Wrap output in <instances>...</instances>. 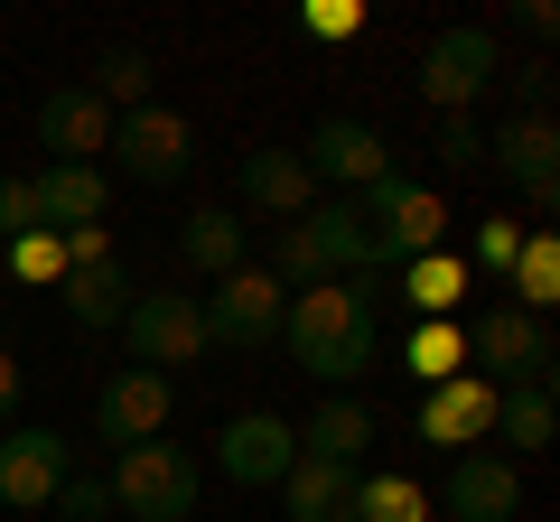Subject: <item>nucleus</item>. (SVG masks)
Here are the masks:
<instances>
[{"label":"nucleus","mask_w":560,"mask_h":522,"mask_svg":"<svg viewBox=\"0 0 560 522\" xmlns=\"http://www.w3.org/2000/svg\"><path fill=\"white\" fill-rule=\"evenodd\" d=\"M280 345L308 382L346 392V382L374 364V289L355 281H318V289H290V318H280Z\"/></svg>","instance_id":"f257e3e1"},{"label":"nucleus","mask_w":560,"mask_h":522,"mask_svg":"<svg viewBox=\"0 0 560 522\" xmlns=\"http://www.w3.org/2000/svg\"><path fill=\"white\" fill-rule=\"evenodd\" d=\"M113 513H131V522H197V503H206V466L187 458V448H121L113 458Z\"/></svg>","instance_id":"f03ea898"},{"label":"nucleus","mask_w":560,"mask_h":522,"mask_svg":"<svg viewBox=\"0 0 560 522\" xmlns=\"http://www.w3.org/2000/svg\"><path fill=\"white\" fill-rule=\"evenodd\" d=\"M206 345H234V355H261V345H280V318H290V289L261 271V261H243V271H224L215 289H206Z\"/></svg>","instance_id":"7ed1b4c3"},{"label":"nucleus","mask_w":560,"mask_h":522,"mask_svg":"<svg viewBox=\"0 0 560 522\" xmlns=\"http://www.w3.org/2000/svg\"><path fill=\"white\" fill-rule=\"evenodd\" d=\"M103 159H113L131 187H178V178H187V159H197V121L168 112V103H140V112H121V121H113Z\"/></svg>","instance_id":"20e7f679"},{"label":"nucleus","mask_w":560,"mask_h":522,"mask_svg":"<svg viewBox=\"0 0 560 522\" xmlns=\"http://www.w3.org/2000/svg\"><path fill=\"white\" fill-rule=\"evenodd\" d=\"M551 327L523 318V308H486L477 327H467V373H486L495 392H514V382H560L551 373Z\"/></svg>","instance_id":"39448f33"},{"label":"nucleus","mask_w":560,"mask_h":522,"mask_svg":"<svg viewBox=\"0 0 560 522\" xmlns=\"http://www.w3.org/2000/svg\"><path fill=\"white\" fill-rule=\"evenodd\" d=\"M504 75V47H495V28H440V38L420 47V103L430 112H467V103L486 94V84Z\"/></svg>","instance_id":"423d86ee"},{"label":"nucleus","mask_w":560,"mask_h":522,"mask_svg":"<svg viewBox=\"0 0 560 522\" xmlns=\"http://www.w3.org/2000/svg\"><path fill=\"white\" fill-rule=\"evenodd\" d=\"M121 336H131L140 373H178V364L206 355V308L178 299V289H140V299L121 308Z\"/></svg>","instance_id":"0eeeda50"},{"label":"nucleus","mask_w":560,"mask_h":522,"mask_svg":"<svg viewBox=\"0 0 560 522\" xmlns=\"http://www.w3.org/2000/svg\"><path fill=\"white\" fill-rule=\"evenodd\" d=\"M355 205H364V224H374V242H383L393 261H420V252H440V242H448V205L430 197V187H411L401 168H393L383 187H364Z\"/></svg>","instance_id":"6e6552de"},{"label":"nucleus","mask_w":560,"mask_h":522,"mask_svg":"<svg viewBox=\"0 0 560 522\" xmlns=\"http://www.w3.org/2000/svg\"><path fill=\"white\" fill-rule=\"evenodd\" d=\"M168 411H178V382H168V373H113L94 392V439L113 448V458H121V448H150L168 429Z\"/></svg>","instance_id":"1a4fd4ad"},{"label":"nucleus","mask_w":560,"mask_h":522,"mask_svg":"<svg viewBox=\"0 0 560 522\" xmlns=\"http://www.w3.org/2000/svg\"><path fill=\"white\" fill-rule=\"evenodd\" d=\"M66 476H75V448H66L57 429H10V439H0V503H10V513H47Z\"/></svg>","instance_id":"9d476101"},{"label":"nucleus","mask_w":560,"mask_h":522,"mask_svg":"<svg viewBox=\"0 0 560 522\" xmlns=\"http://www.w3.org/2000/svg\"><path fill=\"white\" fill-rule=\"evenodd\" d=\"M420 439L430 448H486L495 439V382L486 373H448V382H430V392H420Z\"/></svg>","instance_id":"9b49d317"},{"label":"nucleus","mask_w":560,"mask_h":522,"mask_svg":"<svg viewBox=\"0 0 560 522\" xmlns=\"http://www.w3.org/2000/svg\"><path fill=\"white\" fill-rule=\"evenodd\" d=\"M440 513L448 522H514L523 513V466L495 458V448H467L440 485Z\"/></svg>","instance_id":"f8f14e48"},{"label":"nucleus","mask_w":560,"mask_h":522,"mask_svg":"<svg viewBox=\"0 0 560 522\" xmlns=\"http://www.w3.org/2000/svg\"><path fill=\"white\" fill-rule=\"evenodd\" d=\"M300 168L327 178V187H346V197H364V187L393 178V150H383V131H364V121H318L308 150H300Z\"/></svg>","instance_id":"ddd939ff"},{"label":"nucleus","mask_w":560,"mask_h":522,"mask_svg":"<svg viewBox=\"0 0 560 522\" xmlns=\"http://www.w3.org/2000/svg\"><path fill=\"white\" fill-rule=\"evenodd\" d=\"M486 168H504L533 205H551L560 197V131H551V112H514L504 131H486Z\"/></svg>","instance_id":"4468645a"},{"label":"nucleus","mask_w":560,"mask_h":522,"mask_svg":"<svg viewBox=\"0 0 560 522\" xmlns=\"http://www.w3.org/2000/svg\"><path fill=\"white\" fill-rule=\"evenodd\" d=\"M290 458H300V429L280 420V411H243V420L215 429V466L234 485H280V476H290Z\"/></svg>","instance_id":"2eb2a0df"},{"label":"nucleus","mask_w":560,"mask_h":522,"mask_svg":"<svg viewBox=\"0 0 560 522\" xmlns=\"http://www.w3.org/2000/svg\"><path fill=\"white\" fill-rule=\"evenodd\" d=\"M103 141H113V112L84 84H57L38 103V150H57V168H103Z\"/></svg>","instance_id":"dca6fc26"},{"label":"nucleus","mask_w":560,"mask_h":522,"mask_svg":"<svg viewBox=\"0 0 560 522\" xmlns=\"http://www.w3.org/2000/svg\"><path fill=\"white\" fill-rule=\"evenodd\" d=\"M234 187H243V205H253V215H271V224H300L308 205H318V178L300 168V150H243Z\"/></svg>","instance_id":"f3484780"},{"label":"nucleus","mask_w":560,"mask_h":522,"mask_svg":"<svg viewBox=\"0 0 560 522\" xmlns=\"http://www.w3.org/2000/svg\"><path fill=\"white\" fill-rule=\"evenodd\" d=\"M28 197H38V234H84V224H103V205H113V178L47 159L38 178H28Z\"/></svg>","instance_id":"a211bd4d"},{"label":"nucleus","mask_w":560,"mask_h":522,"mask_svg":"<svg viewBox=\"0 0 560 522\" xmlns=\"http://www.w3.org/2000/svg\"><path fill=\"white\" fill-rule=\"evenodd\" d=\"M355 476H364V466L290 458V476H280V503H290V522H355Z\"/></svg>","instance_id":"6ab92c4d"},{"label":"nucleus","mask_w":560,"mask_h":522,"mask_svg":"<svg viewBox=\"0 0 560 522\" xmlns=\"http://www.w3.org/2000/svg\"><path fill=\"white\" fill-rule=\"evenodd\" d=\"M243 242H253V224H243L234 205H197V215L178 224V261L206 271V289H215L224 271H243Z\"/></svg>","instance_id":"aec40b11"},{"label":"nucleus","mask_w":560,"mask_h":522,"mask_svg":"<svg viewBox=\"0 0 560 522\" xmlns=\"http://www.w3.org/2000/svg\"><path fill=\"white\" fill-rule=\"evenodd\" d=\"M364 448H374V411H364V402H346V392H327V402L300 420V458L364 466Z\"/></svg>","instance_id":"412c9836"},{"label":"nucleus","mask_w":560,"mask_h":522,"mask_svg":"<svg viewBox=\"0 0 560 522\" xmlns=\"http://www.w3.org/2000/svg\"><path fill=\"white\" fill-rule=\"evenodd\" d=\"M57 299H66L75 327H121V308H131V271H121V261H84V271L57 281Z\"/></svg>","instance_id":"4be33fe9"},{"label":"nucleus","mask_w":560,"mask_h":522,"mask_svg":"<svg viewBox=\"0 0 560 522\" xmlns=\"http://www.w3.org/2000/svg\"><path fill=\"white\" fill-rule=\"evenodd\" d=\"M551 429H560L551 382H514V392H495V439L514 448V458H541V448H551Z\"/></svg>","instance_id":"5701e85b"},{"label":"nucleus","mask_w":560,"mask_h":522,"mask_svg":"<svg viewBox=\"0 0 560 522\" xmlns=\"http://www.w3.org/2000/svg\"><path fill=\"white\" fill-rule=\"evenodd\" d=\"M504 281H514V308H523V318H541V327H551V308H560V234H541V224H533Z\"/></svg>","instance_id":"b1692460"},{"label":"nucleus","mask_w":560,"mask_h":522,"mask_svg":"<svg viewBox=\"0 0 560 522\" xmlns=\"http://www.w3.org/2000/svg\"><path fill=\"white\" fill-rule=\"evenodd\" d=\"M393 281H401V299H411L420 318H458V299H467V261H458V252H420V261H401Z\"/></svg>","instance_id":"393cba45"},{"label":"nucleus","mask_w":560,"mask_h":522,"mask_svg":"<svg viewBox=\"0 0 560 522\" xmlns=\"http://www.w3.org/2000/svg\"><path fill=\"white\" fill-rule=\"evenodd\" d=\"M401 364L420 373V392L448 382V373H467V327H458V318H420L411 336H401Z\"/></svg>","instance_id":"a878e982"},{"label":"nucleus","mask_w":560,"mask_h":522,"mask_svg":"<svg viewBox=\"0 0 560 522\" xmlns=\"http://www.w3.org/2000/svg\"><path fill=\"white\" fill-rule=\"evenodd\" d=\"M84 94L103 103V112H140V103H150V57H140V47H103L94 57V84H84Z\"/></svg>","instance_id":"bb28decb"},{"label":"nucleus","mask_w":560,"mask_h":522,"mask_svg":"<svg viewBox=\"0 0 560 522\" xmlns=\"http://www.w3.org/2000/svg\"><path fill=\"white\" fill-rule=\"evenodd\" d=\"M355 522H430V495L411 476H355Z\"/></svg>","instance_id":"cd10ccee"},{"label":"nucleus","mask_w":560,"mask_h":522,"mask_svg":"<svg viewBox=\"0 0 560 522\" xmlns=\"http://www.w3.org/2000/svg\"><path fill=\"white\" fill-rule=\"evenodd\" d=\"M10 281L57 289L66 281V234H20V242H10Z\"/></svg>","instance_id":"c85d7f7f"},{"label":"nucleus","mask_w":560,"mask_h":522,"mask_svg":"<svg viewBox=\"0 0 560 522\" xmlns=\"http://www.w3.org/2000/svg\"><path fill=\"white\" fill-rule=\"evenodd\" d=\"M47 513H57V522H113V485H103V476H66Z\"/></svg>","instance_id":"c756f323"},{"label":"nucleus","mask_w":560,"mask_h":522,"mask_svg":"<svg viewBox=\"0 0 560 522\" xmlns=\"http://www.w3.org/2000/svg\"><path fill=\"white\" fill-rule=\"evenodd\" d=\"M440 168H458V178H467V168H486V131H477L467 112L440 121Z\"/></svg>","instance_id":"7c9ffc66"},{"label":"nucleus","mask_w":560,"mask_h":522,"mask_svg":"<svg viewBox=\"0 0 560 522\" xmlns=\"http://www.w3.org/2000/svg\"><path fill=\"white\" fill-rule=\"evenodd\" d=\"M355 28H364V0H308V38L337 47V38H355Z\"/></svg>","instance_id":"2f4dec72"},{"label":"nucleus","mask_w":560,"mask_h":522,"mask_svg":"<svg viewBox=\"0 0 560 522\" xmlns=\"http://www.w3.org/2000/svg\"><path fill=\"white\" fill-rule=\"evenodd\" d=\"M38 234V197H28V178H0V242Z\"/></svg>","instance_id":"473e14b6"},{"label":"nucleus","mask_w":560,"mask_h":522,"mask_svg":"<svg viewBox=\"0 0 560 522\" xmlns=\"http://www.w3.org/2000/svg\"><path fill=\"white\" fill-rule=\"evenodd\" d=\"M514 252H523V224H477V271H514Z\"/></svg>","instance_id":"72a5a7b5"},{"label":"nucleus","mask_w":560,"mask_h":522,"mask_svg":"<svg viewBox=\"0 0 560 522\" xmlns=\"http://www.w3.org/2000/svg\"><path fill=\"white\" fill-rule=\"evenodd\" d=\"M84 261H113V234H103V224H84V234H66V271H84Z\"/></svg>","instance_id":"f704fd0d"},{"label":"nucleus","mask_w":560,"mask_h":522,"mask_svg":"<svg viewBox=\"0 0 560 522\" xmlns=\"http://www.w3.org/2000/svg\"><path fill=\"white\" fill-rule=\"evenodd\" d=\"M20 382H28V373H20V355H10V345H0V420H10V411H20Z\"/></svg>","instance_id":"c9c22d12"}]
</instances>
